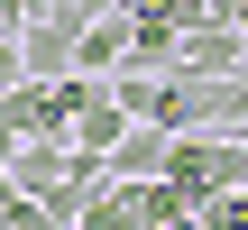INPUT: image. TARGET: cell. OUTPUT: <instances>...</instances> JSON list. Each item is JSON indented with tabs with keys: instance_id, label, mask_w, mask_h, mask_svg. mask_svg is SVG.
I'll return each instance as SVG.
<instances>
[{
	"instance_id": "ba28073f",
	"label": "cell",
	"mask_w": 248,
	"mask_h": 230,
	"mask_svg": "<svg viewBox=\"0 0 248 230\" xmlns=\"http://www.w3.org/2000/svg\"><path fill=\"white\" fill-rule=\"evenodd\" d=\"M202 230H248V194H212L202 203Z\"/></svg>"
},
{
	"instance_id": "3957f363",
	"label": "cell",
	"mask_w": 248,
	"mask_h": 230,
	"mask_svg": "<svg viewBox=\"0 0 248 230\" xmlns=\"http://www.w3.org/2000/svg\"><path fill=\"white\" fill-rule=\"evenodd\" d=\"M175 65H184V74H239V65H248V37L230 28V18H221V28H184Z\"/></svg>"
},
{
	"instance_id": "4fadbf2b",
	"label": "cell",
	"mask_w": 248,
	"mask_h": 230,
	"mask_svg": "<svg viewBox=\"0 0 248 230\" xmlns=\"http://www.w3.org/2000/svg\"><path fill=\"white\" fill-rule=\"evenodd\" d=\"M230 28H239V37H248V0H230Z\"/></svg>"
},
{
	"instance_id": "6da1fadb",
	"label": "cell",
	"mask_w": 248,
	"mask_h": 230,
	"mask_svg": "<svg viewBox=\"0 0 248 230\" xmlns=\"http://www.w3.org/2000/svg\"><path fill=\"white\" fill-rule=\"evenodd\" d=\"M64 101H74V148L110 157V148H120V129H129L120 83H110V74H64Z\"/></svg>"
},
{
	"instance_id": "52a82bcc",
	"label": "cell",
	"mask_w": 248,
	"mask_h": 230,
	"mask_svg": "<svg viewBox=\"0 0 248 230\" xmlns=\"http://www.w3.org/2000/svg\"><path fill=\"white\" fill-rule=\"evenodd\" d=\"M0 221H9V230H64L46 203H28V194H9V203H0Z\"/></svg>"
},
{
	"instance_id": "8992f818",
	"label": "cell",
	"mask_w": 248,
	"mask_h": 230,
	"mask_svg": "<svg viewBox=\"0 0 248 230\" xmlns=\"http://www.w3.org/2000/svg\"><path fill=\"white\" fill-rule=\"evenodd\" d=\"M74 230H147V184H120V175H110Z\"/></svg>"
},
{
	"instance_id": "277c9868",
	"label": "cell",
	"mask_w": 248,
	"mask_h": 230,
	"mask_svg": "<svg viewBox=\"0 0 248 230\" xmlns=\"http://www.w3.org/2000/svg\"><path fill=\"white\" fill-rule=\"evenodd\" d=\"M166 148H175L166 129L129 120V129H120V148H110V175H120V184H156V175H166Z\"/></svg>"
},
{
	"instance_id": "7c38bea8",
	"label": "cell",
	"mask_w": 248,
	"mask_h": 230,
	"mask_svg": "<svg viewBox=\"0 0 248 230\" xmlns=\"http://www.w3.org/2000/svg\"><path fill=\"white\" fill-rule=\"evenodd\" d=\"M9 157H18V129H0V175H9Z\"/></svg>"
},
{
	"instance_id": "8fae6325",
	"label": "cell",
	"mask_w": 248,
	"mask_h": 230,
	"mask_svg": "<svg viewBox=\"0 0 248 230\" xmlns=\"http://www.w3.org/2000/svg\"><path fill=\"white\" fill-rule=\"evenodd\" d=\"M129 18H175V0H120Z\"/></svg>"
},
{
	"instance_id": "9c48e42d",
	"label": "cell",
	"mask_w": 248,
	"mask_h": 230,
	"mask_svg": "<svg viewBox=\"0 0 248 230\" xmlns=\"http://www.w3.org/2000/svg\"><path fill=\"white\" fill-rule=\"evenodd\" d=\"M28 28V0H0V37H18Z\"/></svg>"
},
{
	"instance_id": "30bf717a",
	"label": "cell",
	"mask_w": 248,
	"mask_h": 230,
	"mask_svg": "<svg viewBox=\"0 0 248 230\" xmlns=\"http://www.w3.org/2000/svg\"><path fill=\"white\" fill-rule=\"evenodd\" d=\"M18 83V37H0V92Z\"/></svg>"
},
{
	"instance_id": "7a4b0ae2",
	"label": "cell",
	"mask_w": 248,
	"mask_h": 230,
	"mask_svg": "<svg viewBox=\"0 0 248 230\" xmlns=\"http://www.w3.org/2000/svg\"><path fill=\"white\" fill-rule=\"evenodd\" d=\"M74 37H83V28L55 18V9L28 18V28H18V74H28V83H64V74H74Z\"/></svg>"
},
{
	"instance_id": "5b68a950",
	"label": "cell",
	"mask_w": 248,
	"mask_h": 230,
	"mask_svg": "<svg viewBox=\"0 0 248 230\" xmlns=\"http://www.w3.org/2000/svg\"><path fill=\"white\" fill-rule=\"evenodd\" d=\"M120 55H129V9L92 18V28L74 37V74H120Z\"/></svg>"
}]
</instances>
